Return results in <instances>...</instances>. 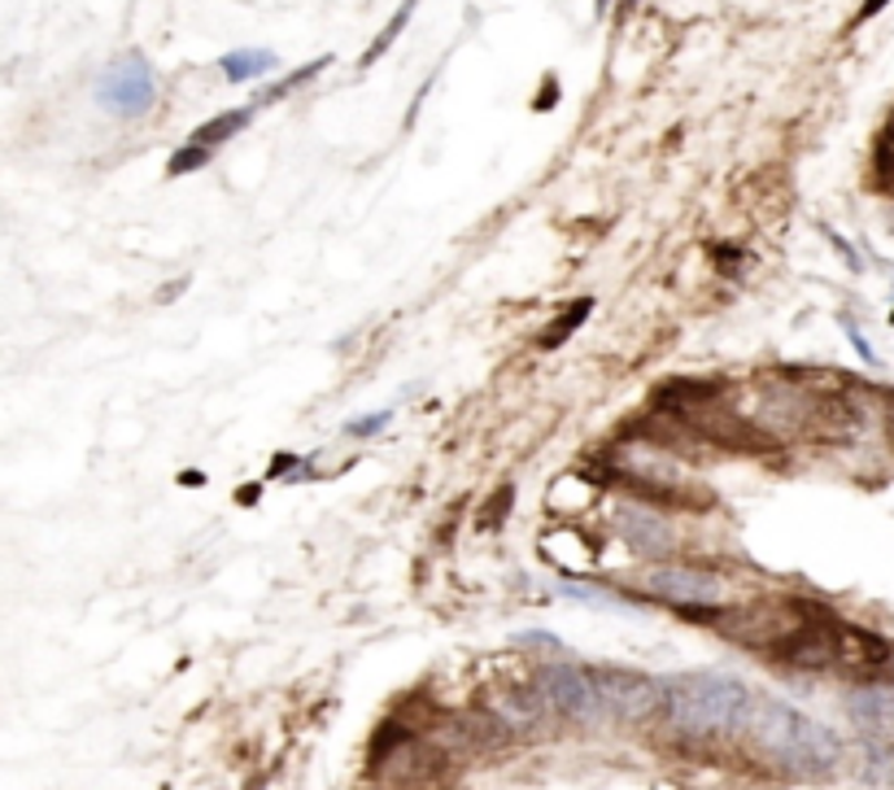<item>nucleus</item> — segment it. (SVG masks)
I'll return each mask as SVG.
<instances>
[{"instance_id": "obj_5", "label": "nucleus", "mask_w": 894, "mask_h": 790, "mask_svg": "<svg viewBox=\"0 0 894 790\" xmlns=\"http://www.w3.org/2000/svg\"><path fill=\"white\" fill-rule=\"evenodd\" d=\"M812 612H816L812 598H768V603H751V607H742V612L720 616V629H725L729 638H738L742 647L772 650V655H777V650L803 629V620H808Z\"/></svg>"}, {"instance_id": "obj_23", "label": "nucleus", "mask_w": 894, "mask_h": 790, "mask_svg": "<svg viewBox=\"0 0 894 790\" xmlns=\"http://www.w3.org/2000/svg\"><path fill=\"white\" fill-rule=\"evenodd\" d=\"M882 424H886V437L894 445V393H886V402H882Z\"/></svg>"}, {"instance_id": "obj_19", "label": "nucleus", "mask_w": 894, "mask_h": 790, "mask_svg": "<svg viewBox=\"0 0 894 790\" xmlns=\"http://www.w3.org/2000/svg\"><path fill=\"white\" fill-rule=\"evenodd\" d=\"M328 62H332V58H315V62H306V66H297V71L288 74V79H284V83H276V88H271V92H267V96H263V101H279V96H288V92H292V88H301V83H306V79H315V74L323 71V66H328Z\"/></svg>"}, {"instance_id": "obj_12", "label": "nucleus", "mask_w": 894, "mask_h": 790, "mask_svg": "<svg viewBox=\"0 0 894 790\" xmlns=\"http://www.w3.org/2000/svg\"><path fill=\"white\" fill-rule=\"evenodd\" d=\"M619 533H624L628 551H637L641 560H659L664 564L677 551V533L668 529V520L655 515V511H641V506H624L619 511Z\"/></svg>"}, {"instance_id": "obj_11", "label": "nucleus", "mask_w": 894, "mask_h": 790, "mask_svg": "<svg viewBox=\"0 0 894 790\" xmlns=\"http://www.w3.org/2000/svg\"><path fill=\"white\" fill-rule=\"evenodd\" d=\"M891 664H894V647L882 634L842 620V634H838V668H833L838 677H846V681H886Z\"/></svg>"}, {"instance_id": "obj_25", "label": "nucleus", "mask_w": 894, "mask_h": 790, "mask_svg": "<svg viewBox=\"0 0 894 790\" xmlns=\"http://www.w3.org/2000/svg\"><path fill=\"white\" fill-rule=\"evenodd\" d=\"M506 503H511V485H506V490H502V494L493 499V524H497V520L506 515Z\"/></svg>"}, {"instance_id": "obj_13", "label": "nucleus", "mask_w": 894, "mask_h": 790, "mask_svg": "<svg viewBox=\"0 0 894 790\" xmlns=\"http://www.w3.org/2000/svg\"><path fill=\"white\" fill-rule=\"evenodd\" d=\"M218 66H223V74H227L232 83H254L258 74L276 71V53H267V49H236V53H227Z\"/></svg>"}, {"instance_id": "obj_24", "label": "nucleus", "mask_w": 894, "mask_h": 790, "mask_svg": "<svg viewBox=\"0 0 894 790\" xmlns=\"http://www.w3.org/2000/svg\"><path fill=\"white\" fill-rule=\"evenodd\" d=\"M292 463H297V459H292V454H276V463H271V468H267V476H284V472H288V468H292Z\"/></svg>"}, {"instance_id": "obj_2", "label": "nucleus", "mask_w": 894, "mask_h": 790, "mask_svg": "<svg viewBox=\"0 0 894 790\" xmlns=\"http://www.w3.org/2000/svg\"><path fill=\"white\" fill-rule=\"evenodd\" d=\"M829 371H781L768 380L759 398V429L768 437H808V441H842L855 437L860 411L846 393L825 389Z\"/></svg>"}, {"instance_id": "obj_6", "label": "nucleus", "mask_w": 894, "mask_h": 790, "mask_svg": "<svg viewBox=\"0 0 894 790\" xmlns=\"http://www.w3.org/2000/svg\"><path fill=\"white\" fill-rule=\"evenodd\" d=\"M537 695L546 699L554 717L572 720V725H598L607 717V704L598 695V681H594V668H580V664H546L537 668L533 677Z\"/></svg>"}, {"instance_id": "obj_17", "label": "nucleus", "mask_w": 894, "mask_h": 790, "mask_svg": "<svg viewBox=\"0 0 894 790\" xmlns=\"http://www.w3.org/2000/svg\"><path fill=\"white\" fill-rule=\"evenodd\" d=\"M873 184H877V193H891L894 197V136H882V141H877V153H873Z\"/></svg>"}, {"instance_id": "obj_10", "label": "nucleus", "mask_w": 894, "mask_h": 790, "mask_svg": "<svg viewBox=\"0 0 894 790\" xmlns=\"http://www.w3.org/2000/svg\"><path fill=\"white\" fill-rule=\"evenodd\" d=\"M96 96L105 110L123 114V119H144L157 101V83H153V71L140 53H127L123 62H114L110 71L101 74L96 83Z\"/></svg>"}, {"instance_id": "obj_9", "label": "nucleus", "mask_w": 894, "mask_h": 790, "mask_svg": "<svg viewBox=\"0 0 894 790\" xmlns=\"http://www.w3.org/2000/svg\"><path fill=\"white\" fill-rule=\"evenodd\" d=\"M598 695L607 704V717L616 720H646L664 712V681L633 673V668H594Z\"/></svg>"}, {"instance_id": "obj_3", "label": "nucleus", "mask_w": 894, "mask_h": 790, "mask_svg": "<svg viewBox=\"0 0 894 790\" xmlns=\"http://www.w3.org/2000/svg\"><path fill=\"white\" fill-rule=\"evenodd\" d=\"M756 712V695L738 677L681 673L664 681V725L689 742H738Z\"/></svg>"}, {"instance_id": "obj_21", "label": "nucleus", "mask_w": 894, "mask_h": 790, "mask_svg": "<svg viewBox=\"0 0 894 790\" xmlns=\"http://www.w3.org/2000/svg\"><path fill=\"white\" fill-rule=\"evenodd\" d=\"M886 4H891V0H864V4H860V13H855V27H860V22H869V18H877Z\"/></svg>"}, {"instance_id": "obj_18", "label": "nucleus", "mask_w": 894, "mask_h": 790, "mask_svg": "<svg viewBox=\"0 0 894 790\" xmlns=\"http://www.w3.org/2000/svg\"><path fill=\"white\" fill-rule=\"evenodd\" d=\"M209 157H214V153H209V144H184V148H179V153H175V157H171V166H166V175H188V171H197V166H206Z\"/></svg>"}, {"instance_id": "obj_20", "label": "nucleus", "mask_w": 894, "mask_h": 790, "mask_svg": "<svg viewBox=\"0 0 894 790\" xmlns=\"http://www.w3.org/2000/svg\"><path fill=\"white\" fill-rule=\"evenodd\" d=\"M380 429H389V411H371V415H362V420H349L345 432L349 437H376Z\"/></svg>"}, {"instance_id": "obj_15", "label": "nucleus", "mask_w": 894, "mask_h": 790, "mask_svg": "<svg viewBox=\"0 0 894 790\" xmlns=\"http://www.w3.org/2000/svg\"><path fill=\"white\" fill-rule=\"evenodd\" d=\"M414 9H419V0H402V9H398V13H393V18H389V27H384V31H380V35H376V40H371V49H367V53H362V66H371V62H380V58H384V53H389V49H393V40H398V35H402V31H407V22H411V13Z\"/></svg>"}, {"instance_id": "obj_26", "label": "nucleus", "mask_w": 894, "mask_h": 790, "mask_svg": "<svg viewBox=\"0 0 894 790\" xmlns=\"http://www.w3.org/2000/svg\"><path fill=\"white\" fill-rule=\"evenodd\" d=\"M249 790H263V782H249Z\"/></svg>"}, {"instance_id": "obj_16", "label": "nucleus", "mask_w": 894, "mask_h": 790, "mask_svg": "<svg viewBox=\"0 0 894 790\" xmlns=\"http://www.w3.org/2000/svg\"><path fill=\"white\" fill-rule=\"evenodd\" d=\"M589 310H594V297H580V301H572L567 306V315L563 319H554L551 324V332H542V350H554V346H563L585 319H589Z\"/></svg>"}, {"instance_id": "obj_14", "label": "nucleus", "mask_w": 894, "mask_h": 790, "mask_svg": "<svg viewBox=\"0 0 894 790\" xmlns=\"http://www.w3.org/2000/svg\"><path fill=\"white\" fill-rule=\"evenodd\" d=\"M249 119H254V110L249 105H240V110H227V114H218V119H209V123H202L197 132H193V141L197 144H223V141H232L236 132H245L249 127Z\"/></svg>"}, {"instance_id": "obj_8", "label": "nucleus", "mask_w": 894, "mask_h": 790, "mask_svg": "<svg viewBox=\"0 0 894 790\" xmlns=\"http://www.w3.org/2000/svg\"><path fill=\"white\" fill-rule=\"evenodd\" d=\"M646 594L664 598V603H677V607H716L725 598V576L711 573V568H689V564H655L650 573H641Z\"/></svg>"}, {"instance_id": "obj_4", "label": "nucleus", "mask_w": 894, "mask_h": 790, "mask_svg": "<svg viewBox=\"0 0 894 790\" xmlns=\"http://www.w3.org/2000/svg\"><path fill=\"white\" fill-rule=\"evenodd\" d=\"M659 411H668L689 437L711 441L720 450H738V454H756L768 450L772 437L759 429L756 420H747L716 384L707 380H672L659 389Z\"/></svg>"}, {"instance_id": "obj_22", "label": "nucleus", "mask_w": 894, "mask_h": 790, "mask_svg": "<svg viewBox=\"0 0 894 790\" xmlns=\"http://www.w3.org/2000/svg\"><path fill=\"white\" fill-rule=\"evenodd\" d=\"M846 337H851V346H855V350H860V355H864V359H869V362H877V355H873V346H869V341H864V337H860V332H855V328H851V324H846Z\"/></svg>"}, {"instance_id": "obj_27", "label": "nucleus", "mask_w": 894, "mask_h": 790, "mask_svg": "<svg viewBox=\"0 0 894 790\" xmlns=\"http://www.w3.org/2000/svg\"><path fill=\"white\" fill-rule=\"evenodd\" d=\"M607 4H612V0H598V9H607Z\"/></svg>"}, {"instance_id": "obj_1", "label": "nucleus", "mask_w": 894, "mask_h": 790, "mask_svg": "<svg viewBox=\"0 0 894 790\" xmlns=\"http://www.w3.org/2000/svg\"><path fill=\"white\" fill-rule=\"evenodd\" d=\"M742 742L772 773H785L799 782H825L842 769V756H846L842 738L829 725L803 717L799 708L781 699H756Z\"/></svg>"}, {"instance_id": "obj_7", "label": "nucleus", "mask_w": 894, "mask_h": 790, "mask_svg": "<svg viewBox=\"0 0 894 790\" xmlns=\"http://www.w3.org/2000/svg\"><path fill=\"white\" fill-rule=\"evenodd\" d=\"M846 717L864 738V756L877 773L894 769V686L891 681H860L846 695Z\"/></svg>"}]
</instances>
